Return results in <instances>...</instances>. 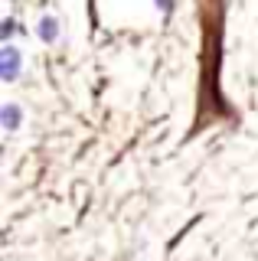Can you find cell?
<instances>
[{"label":"cell","mask_w":258,"mask_h":261,"mask_svg":"<svg viewBox=\"0 0 258 261\" xmlns=\"http://www.w3.org/2000/svg\"><path fill=\"white\" fill-rule=\"evenodd\" d=\"M36 36L43 39L46 46H53V43H59V16H53V13H46V16H39V23H36Z\"/></svg>","instance_id":"cell-2"},{"label":"cell","mask_w":258,"mask_h":261,"mask_svg":"<svg viewBox=\"0 0 258 261\" xmlns=\"http://www.w3.org/2000/svg\"><path fill=\"white\" fill-rule=\"evenodd\" d=\"M23 75V53L13 43L0 46V79L4 82H17Z\"/></svg>","instance_id":"cell-1"},{"label":"cell","mask_w":258,"mask_h":261,"mask_svg":"<svg viewBox=\"0 0 258 261\" xmlns=\"http://www.w3.org/2000/svg\"><path fill=\"white\" fill-rule=\"evenodd\" d=\"M10 4H17V0H10Z\"/></svg>","instance_id":"cell-6"},{"label":"cell","mask_w":258,"mask_h":261,"mask_svg":"<svg viewBox=\"0 0 258 261\" xmlns=\"http://www.w3.org/2000/svg\"><path fill=\"white\" fill-rule=\"evenodd\" d=\"M0 124H4L7 134H13V130L23 124V108H20L17 101H7L4 108H0Z\"/></svg>","instance_id":"cell-3"},{"label":"cell","mask_w":258,"mask_h":261,"mask_svg":"<svg viewBox=\"0 0 258 261\" xmlns=\"http://www.w3.org/2000/svg\"><path fill=\"white\" fill-rule=\"evenodd\" d=\"M17 33H27V27H20L13 16H4V20H0V43H13Z\"/></svg>","instance_id":"cell-4"},{"label":"cell","mask_w":258,"mask_h":261,"mask_svg":"<svg viewBox=\"0 0 258 261\" xmlns=\"http://www.w3.org/2000/svg\"><path fill=\"white\" fill-rule=\"evenodd\" d=\"M154 7L164 16H173V10H176V0H154Z\"/></svg>","instance_id":"cell-5"}]
</instances>
